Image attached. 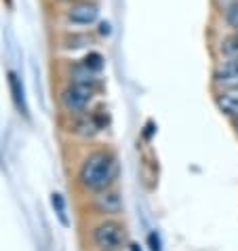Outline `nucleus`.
I'll return each instance as SVG.
<instances>
[{"mask_svg":"<svg viewBox=\"0 0 238 251\" xmlns=\"http://www.w3.org/2000/svg\"><path fill=\"white\" fill-rule=\"evenodd\" d=\"M118 176V163L110 152L91 154L80 169V182L91 190H106Z\"/></svg>","mask_w":238,"mask_h":251,"instance_id":"nucleus-1","label":"nucleus"},{"mask_svg":"<svg viewBox=\"0 0 238 251\" xmlns=\"http://www.w3.org/2000/svg\"><path fill=\"white\" fill-rule=\"evenodd\" d=\"M95 243L101 249H116L122 245L124 241V228L118 224V222H103L95 228Z\"/></svg>","mask_w":238,"mask_h":251,"instance_id":"nucleus-2","label":"nucleus"},{"mask_svg":"<svg viewBox=\"0 0 238 251\" xmlns=\"http://www.w3.org/2000/svg\"><path fill=\"white\" fill-rule=\"evenodd\" d=\"M91 97H93V89L91 85H85V82H74L72 87H68L64 95H61V101L64 106L70 110V112H80L89 106Z\"/></svg>","mask_w":238,"mask_h":251,"instance_id":"nucleus-3","label":"nucleus"},{"mask_svg":"<svg viewBox=\"0 0 238 251\" xmlns=\"http://www.w3.org/2000/svg\"><path fill=\"white\" fill-rule=\"evenodd\" d=\"M215 82L223 89H238V57H228L217 68Z\"/></svg>","mask_w":238,"mask_h":251,"instance_id":"nucleus-4","label":"nucleus"},{"mask_svg":"<svg viewBox=\"0 0 238 251\" xmlns=\"http://www.w3.org/2000/svg\"><path fill=\"white\" fill-rule=\"evenodd\" d=\"M97 15H99V11H97V6L95 4H91V2H80V4H76L70 9L68 13V17L72 19L74 24H78V25H89V24H93Z\"/></svg>","mask_w":238,"mask_h":251,"instance_id":"nucleus-5","label":"nucleus"},{"mask_svg":"<svg viewBox=\"0 0 238 251\" xmlns=\"http://www.w3.org/2000/svg\"><path fill=\"white\" fill-rule=\"evenodd\" d=\"M217 106H219L221 112L238 118V89H226L217 97Z\"/></svg>","mask_w":238,"mask_h":251,"instance_id":"nucleus-6","label":"nucleus"},{"mask_svg":"<svg viewBox=\"0 0 238 251\" xmlns=\"http://www.w3.org/2000/svg\"><path fill=\"white\" fill-rule=\"evenodd\" d=\"M97 207L106 213H116L118 209L122 207V201L116 192H103L99 199H97Z\"/></svg>","mask_w":238,"mask_h":251,"instance_id":"nucleus-7","label":"nucleus"},{"mask_svg":"<svg viewBox=\"0 0 238 251\" xmlns=\"http://www.w3.org/2000/svg\"><path fill=\"white\" fill-rule=\"evenodd\" d=\"M221 53L226 57H238V34L221 40Z\"/></svg>","mask_w":238,"mask_h":251,"instance_id":"nucleus-8","label":"nucleus"},{"mask_svg":"<svg viewBox=\"0 0 238 251\" xmlns=\"http://www.w3.org/2000/svg\"><path fill=\"white\" fill-rule=\"evenodd\" d=\"M9 80H11V89H13V100H15L17 108H19V110H24V112H25V103H24V89L19 87L17 76H15V74H9Z\"/></svg>","mask_w":238,"mask_h":251,"instance_id":"nucleus-9","label":"nucleus"},{"mask_svg":"<svg viewBox=\"0 0 238 251\" xmlns=\"http://www.w3.org/2000/svg\"><path fill=\"white\" fill-rule=\"evenodd\" d=\"M226 22H228V25L238 34V2L230 4L228 9H226Z\"/></svg>","mask_w":238,"mask_h":251,"instance_id":"nucleus-10","label":"nucleus"},{"mask_svg":"<svg viewBox=\"0 0 238 251\" xmlns=\"http://www.w3.org/2000/svg\"><path fill=\"white\" fill-rule=\"evenodd\" d=\"M85 66L89 70H93V72H99V70L103 68V57L99 53H89L87 59H85Z\"/></svg>","mask_w":238,"mask_h":251,"instance_id":"nucleus-11","label":"nucleus"},{"mask_svg":"<svg viewBox=\"0 0 238 251\" xmlns=\"http://www.w3.org/2000/svg\"><path fill=\"white\" fill-rule=\"evenodd\" d=\"M51 203H53V207H55V209H57L59 220L64 222V224H68V218H66V205H64V197L55 192V194H53V199H51Z\"/></svg>","mask_w":238,"mask_h":251,"instance_id":"nucleus-12","label":"nucleus"},{"mask_svg":"<svg viewBox=\"0 0 238 251\" xmlns=\"http://www.w3.org/2000/svg\"><path fill=\"white\" fill-rule=\"evenodd\" d=\"M148 241H150V249H152V251H160V239H158L156 234L152 232V234L148 236Z\"/></svg>","mask_w":238,"mask_h":251,"instance_id":"nucleus-13","label":"nucleus"},{"mask_svg":"<svg viewBox=\"0 0 238 251\" xmlns=\"http://www.w3.org/2000/svg\"><path fill=\"white\" fill-rule=\"evenodd\" d=\"M101 34H110V25L108 24H101Z\"/></svg>","mask_w":238,"mask_h":251,"instance_id":"nucleus-14","label":"nucleus"},{"mask_svg":"<svg viewBox=\"0 0 238 251\" xmlns=\"http://www.w3.org/2000/svg\"><path fill=\"white\" fill-rule=\"evenodd\" d=\"M131 251H139V249H137V245H131Z\"/></svg>","mask_w":238,"mask_h":251,"instance_id":"nucleus-15","label":"nucleus"},{"mask_svg":"<svg viewBox=\"0 0 238 251\" xmlns=\"http://www.w3.org/2000/svg\"><path fill=\"white\" fill-rule=\"evenodd\" d=\"M236 127H238V118H236Z\"/></svg>","mask_w":238,"mask_h":251,"instance_id":"nucleus-16","label":"nucleus"}]
</instances>
